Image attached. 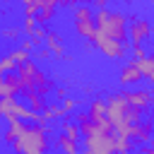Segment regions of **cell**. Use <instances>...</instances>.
Segmentation results:
<instances>
[{
    "mask_svg": "<svg viewBox=\"0 0 154 154\" xmlns=\"http://www.w3.org/2000/svg\"><path fill=\"white\" fill-rule=\"evenodd\" d=\"M51 128L48 125H38V123H29V120H10L7 130L2 132V142L12 144V149L17 154H43L48 152L51 144Z\"/></svg>",
    "mask_w": 154,
    "mask_h": 154,
    "instance_id": "cell-1",
    "label": "cell"
},
{
    "mask_svg": "<svg viewBox=\"0 0 154 154\" xmlns=\"http://www.w3.org/2000/svg\"><path fill=\"white\" fill-rule=\"evenodd\" d=\"M106 118L111 120V125L118 135L132 137V128L142 120V108L132 106L120 91H116L106 99Z\"/></svg>",
    "mask_w": 154,
    "mask_h": 154,
    "instance_id": "cell-2",
    "label": "cell"
},
{
    "mask_svg": "<svg viewBox=\"0 0 154 154\" xmlns=\"http://www.w3.org/2000/svg\"><path fill=\"white\" fill-rule=\"evenodd\" d=\"M17 72H19V77H22V82H24V91H22L24 99H29V96H34V94L46 96V94L53 91V82H51V77H48L34 60L22 63V65L17 67Z\"/></svg>",
    "mask_w": 154,
    "mask_h": 154,
    "instance_id": "cell-3",
    "label": "cell"
},
{
    "mask_svg": "<svg viewBox=\"0 0 154 154\" xmlns=\"http://www.w3.org/2000/svg\"><path fill=\"white\" fill-rule=\"evenodd\" d=\"M94 19H96V31H99V34L128 43V17H125L120 10L101 7V10L94 12Z\"/></svg>",
    "mask_w": 154,
    "mask_h": 154,
    "instance_id": "cell-4",
    "label": "cell"
},
{
    "mask_svg": "<svg viewBox=\"0 0 154 154\" xmlns=\"http://www.w3.org/2000/svg\"><path fill=\"white\" fill-rule=\"evenodd\" d=\"M84 152L87 154H116V130L91 128L84 135Z\"/></svg>",
    "mask_w": 154,
    "mask_h": 154,
    "instance_id": "cell-5",
    "label": "cell"
},
{
    "mask_svg": "<svg viewBox=\"0 0 154 154\" xmlns=\"http://www.w3.org/2000/svg\"><path fill=\"white\" fill-rule=\"evenodd\" d=\"M72 26H75V31H77L79 38H84V41L91 43L94 36H96L94 10H91L89 5H77V7H72Z\"/></svg>",
    "mask_w": 154,
    "mask_h": 154,
    "instance_id": "cell-6",
    "label": "cell"
},
{
    "mask_svg": "<svg viewBox=\"0 0 154 154\" xmlns=\"http://www.w3.org/2000/svg\"><path fill=\"white\" fill-rule=\"evenodd\" d=\"M0 118H5L7 123L10 120H29V123H38V113L31 111L29 106L19 103L17 96H0Z\"/></svg>",
    "mask_w": 154,
    "mask_h": 154,
    "instance_id": "cell-7",
    "label": "cell"
},
{
    "mask_svg": "<svg viewBox=\"0 0 154 154\" xmlns=\"http://www.w3.org/2000/svg\"><path fill=\"white\" fill-rule=\"evenodd\" d=\"M91 43L96 46V51H99L106 60H123V58L128 55V43L116 41V38H108V36H103V34H99V31H96V36H94Z\"/></svg>",
    "mask_w": 154,
    "mask_h": 154,
    "instance_id": "cell-8",
    "label": "cell"
},
{
    "mask_svg": "<svg viewBox=\"0 0 154 154\" xmlns=\"http://www.w3.org/2000/svg\"><path fill=\"white\" fill-rule=\"evenodd\" d=\"M152 36V24L142 17H128V41L130 46H142Z\"/></svg>",
    "mask_w": 154,
    "mask_h": 154,
    "instance_id": "cell-9",
    "label": "cell"
},
{
    "mask_svg": "<svg viewBox=\"0 0 154 154\" xmlns=\"http://www.w3.org/2000/svg\"><path fill=\"white\" fill-rule=\"evenodd\" d=\"M120 94H123L132 106H137V108H142V111H147V108L154 103L152 89H135V87H130V89H123Z\"/></svg>",
    "mask_w": 154,
    "mask_h": 154,
    "instance_id": "cell-10",
    "label": "cell"
},
{
    "mask_svg": "<svg viewBox=\"0 0 154 154\" xmlns=\"http://www.w3.org/2000/svg\"><path fill=\"white\" fill-rule=\"evenodd\" d=\"M118 82H120V87H125V89L137 87V82H142V72H140V67H137L135 60H128V63L120 67V72H118Z\"/></svg>",
    "mask_w": 154,
    "mask_h": 154,
    "instance_id": "cell-11",
    "label": "cell"
},
{
    "mask_svg": "<svg viewBox=\"0 0 154 154\" xmlns=\"http://www.w3.org/2000/svg\"><path fill=\"white\" fill-rule=\"evenodd\" d=\"M152 135H154V118H142L132 128V140H137V144H149Z\"/></svg>",
    "mask_w": 154,
    "mask_h": 154,
    "instance_id": "cell-12",
    "label": "cell"
},
{
    "mask_svg": "<svg viewBox=\"0 0 154 154\" xmlns=\"http://www.w3.org/2000/svg\"><path fill=\"white\" fill-rule=\"evenodd\" d=\"M43 46L51 48V53L55 58H65V46H63V36L55 31V29H48L46 38H43Z\"/></svg>",
    "mask_w": 154,
    "mask_h": 154,
    "instance_id": "cell-13",
    "label": "cell"
},
{
    "mask_svg": "<svg viewBox=\"0 0 154 154\" xmlns=\"http://www.w3.org/2000/svg\"><path fill=\"white\" fill-rule=\"evenodd\" d=\"M137 63V67H140V72H142V79H147L152 87H154V53H147L144 58H140V60H135Z\"/></svg>",
    "mask_w": 154,
    "mask_h": 154,
    "instance_id": "cell-14",
    "label": "cell"
},
{
    "mask_svg": "<svg viewBox=\"0 0 154 154\" xmlns=\"http://www.w3.org/2000/svg\"><path fill=\"white\" fill-rule=\"evenodd\" d=\"M2 79H5V84H7L10 96H19V94L24 91V82H22V77H19V72H17V70H12V72L2 75Z\"/></svg>",
    "mask_w": 154,
    "mask_h": 154,
    "instance_id": "cell-15",
    "label": "cell"
},
{
    "mask_svg": "<svg viewBox=\"0 0 154 154\" xmlns=\"http://www.w3.org/2000/svg\"><path fill=\"white\" fill-rule=\"evenodd\" d=\"M55 147L63 152V154H79V147H77V140L67 137L65 132H58L55 137Z\"/></svg>",
    "mask_w": 154,
    "mask_h": 154,
    "instance_id": "cell-16",
    "label": "cell"
},
{
    "mask_svg": "<svg viewBox=\"0 0 154 154\" xmlns=\"http://www.w3.org/2000/svg\"><path fill=\"white\" fill-rule=\"evenodd\" d=\"M135 144H137V140H132V137H128V135H118V132H116V154H132Z\"/></svg>",
    "mask_w": 154,
    "mask_h": 154,
    "instance_id": "cell-17",
    "label": "cell"
},
{
    "mask_svg": "<svg viewBox=\"0 0 154 154\" xmlns=\"http://www.w3.org/2000/svg\"><path fill=\"white\" fill-rule=\"evenodd\" d=\"M43 118L51 123V120H58V118H67V113H65L63 103H53V106H46V111H43Z\"/></svg>",
    "mask_w": 154,
    "mask_h": 154,
    "instance_id": "cell-18",
    "label": "cell"
},
{
    "mask_svg": "<svg viewBox=\"0 0 154 154\" xmlns=\"http://www.w3.org/2000/svg\"><path fill=\"white\" fill-rule=\"evenodd\" d=\"M60 132H65V135H67V137H72V140H79V137H82L79 125H77V123H72V120H65V123L60 125Z\"/></svg>",
    "mask_w": 154,
    "mask_h": 154,
    "instance_id": "cell-19",
    "label": "cell"
},
{
    "mask_svg": "<svg viewBox=\"0 0 154 154\" xmlns=\"http://www.w3.org/2000/svg\"><path fill=\"white\" fill-rule=\"evenodd\" d=\"M26 101H29V108H31V111H36V113H43V111H46V106H48V103H46V96H38V94L29 96Z\"/></svg>",
    "mask_w": 154,
    "mask_h": 154,
    "instance_id": "cell-20",
    "label": "cell"
},
{
    "mask_svg": "<svg viewBox=\"0 0 154 154\" xmlns=\"http://www.w3.org/2000/svg\"><path fill=\"white\" fill-rule=\"evenodd\" d=\"M12 70H17V60L7 53L5 58H0V77H2V75H7V72H12Z\"/></svg>",
    "mask_w": 154,
    "mask_h": 154,
    "instance_id": "cell-21",
    "label": "cell"
},
{
    "mask_svg": "<svg viewBox=\"0 0 154 154\" xmlns=\"http://www.w3.org/2000/svg\"><path fill=\"white\" fill-rule=\"evenodd\" d=\"M46 34H48V29H43V26H41V24H38V26H36V29H34V31H29V34H26V36H29V38H31V41H34V46H36V48H38V46H41V43H43V38H46Z\"/></svg>",
    "mask_w": 154,
    "mask_h": 154,
    "instance_id": "cell-22",
    "label": "cell"
},
{
    "mask_svg": "<svg viewBox=\"0 0 154 154\" xmlns=\"http://www.w3.org/2000/svg\"><path fill=\"white\" fill-rule=\"evenodd\" d=\"M53 14H55V10H38V12H36V22L43 26V24H48V22L53 19Z\"/></svg>",
    "mask_w": 154,
    "mask_h": 154,
    "instance_id": "cell-23",
    "label": "cell"
},
{
    "mask_svg": "<svg viewBox=\"0 0 154 154\" xmlns=\"http://www.w3.org/2000/svg\"><path fill=\"white\" fill-rule=\"evenodd\" d=\"M77 106H79V99H75V96H65V99H63V108H65V113H67V116H70Z\"/></svg>",
    "mask_w": 154,
    "mask_h": 154,
    "instance_id": "cell-24",
    "label": "cell"
},
{
    "mask_svg": "<svg viewBox=\"0 0 154 154\" xmlns=\"http://www.w3.org/2000/svg\"><path fill=\"white\" fill-rule=\"evenodd\" d=\"M34 5L38 10H55L58 7V0H34Z\"/></svg>",
    "mask_w": 154,
    "mask_h": 154,
    "instance_id": "cell-25",
    "label": "cell"
},
{
    "mask_svg": "<svg viewBox=\"0 0 154 154\" xmlns=\"http://www.w3.org/2000/svg\"><path fill=\"white\" fill-rule=\"evenodd\" d=\"M0 36H5V38H10V41H14V38H19V26H14V29H2V31H0Z\"/></svg>",
    "mask_w": 154,
    "mask_h": 154,
    "instance_id": "cell-26",
    "label": "cell"
},
{
    "mask_svg": "<svg viewBox=\"0 0 154 154\" xmlns=\"http://www.w3.org/2000/svg\"><path fill=\"white\" fill-rule=\"evenodd\" d=\"M130 48H132V60H140V58H144V55H147L144 46H130Z\"/></svg>",
    "mask_w": 154,
    "mask_h": 154,
    "instance_id": "cell-27",
    "label": "cell"
},
{
    "mask_svg": "<svg viewBox=\"0 0 154 154\" xmlns=\"http://www.w3.org/2000/svg\"><path fill=\"white\" fill-rule=\"evenodd\" d=\"M84 0H58V7H77V5H82Z\"/></svg>",
    "mask_w": 154,
    "mask_h": 154,
    "instance_id": "cell-28",
    "label": "cell"
},
{
    "mask_svg": "<svg viewBox=\"0 0 154 154\" xmlns=\"http://www.w3.org/2000/svg\"><path fill=\"white\" fill-rule=\"evenodd\" d=\"M36 58H38V60H51V58H53V53H51V48H46V46H43V48L36 53Z\"/></svg>",
    "mask_w": 154,
    "mask_h": 154,
    "instance_id": "cell-29",
    "label": "cell"
},
{
    "mask_svg": "<svg viewBox=\"0 0 154 154\" xmlns=\"http://www.w3.org/2000/svg\"><path fill=\"white\" fill-rule=\"evenodd\" d=\"M19 48H24V51H31V48H34V41H31V38H22Z\"/></svg>",
    "mask_w": 154,
    "mask_h": 154,
    "instance_id": "cell-30",
    "label": "cell"
},
{
    "mask_svg": "<svg viewBox=\"0 0 154 154\" xmlns=\"http://www.w3.org/2000/svg\"><path fill=\"white\" fill-rule=\"evenodd\" d=\"M55 96H58V99L63 101V99L67 96V89H65V87H58V89H55Z\"/></svg>",
    "mask_w": 154,
    "mask_h": 154,
    "instance_id": "cell-31",
    "label": "cell"
},
{
    "mask_svg": "<svg viewBox=\"0 0 154 154\" xmlns=\"http://www.w3.org/2000/svg\"><path fill=\"white\" fill-rule=\"evenodd\" d=\"M0 96H10V91H7V84H5V79L0 77Z\"/></svg>",
    "mask_w": 154,
    "mask_h": 154,
    "instance_id": "cell-32",
    "label": "cell"
},
{
    "mask_svg": "<svg viewBox=\"0 0 154 154\" xmlns=\"http://www.w3.org/2000/svg\"><path fill=\"white\" fill-rule=\"evenodd\" d=\"M144 149H147V154H154V142H149V144H147Z\"/></svg>",
    "mask_w": 154,
    "mask_h": 154,
    "instance_id": "cell-33",
    "label": "cell"
},
{
    "mask_svg": "<svg viewBox=\"0 0 154 154\" xmlns=\"http://www.w3.org/2000/svg\"><path fill=\"white\" fill-rule=\"evenodd\" d=\"M140 154H147V149H144V147H142V149H140Z\"/></svg>",
    "mask_w": 154,
    "mask_h": 154,
    "instance_id": "cell-34",
    "label": "cell"
},
{
    "mask_svg": "<svg viewBox=\"0 0 154 154\" xmlns=\"http://www.w3.org/2000/svg\"><path fill=\"white\" fill-rule=\"evenodd\" d=\"M149 53H154V43H152V48H149Z\"/></svg>",
    "mask_w": 154,
    "mask_h": 154,
    "instance_id": "cell-35",
    "label": "cell"
},
{
    "mask_svg": "<svg viewBox=\"0 0 154 154\" xmlns=\"http://www.w3.org/2000/svg\"><path fill=\"white\" fill-rule=\"evenodd\" d=\"M149 5H152V7H154V0H149Z\"/></svg>",
    "mask_w": 154,
    "mask_h": 154,
    "instance_id": "cell-36",
    "label": "cell"
},
{
    "mask_svg": "<svg viewBox=\"0 0 154 154\" xmlns=\"http://www.w3.org/2000/svg\"><path fill=\"white\" fill-rule=\"evenodd\" d=\"M43 154H51V152H43Z\"/></svg>",
    "mask_w": 154,
    "mask_h": 154,
    "instance_id": "cell-37",
    "label": "cell"
},
{
    "mask_svg": "<svg viewBox=\"0 0 154 154\" xmlns=\"http://www.w3.org/2000/svg\"><path fill=\"white\" fill-rule=\"evenodd\" d=\"M2 2H7V0H2Z\"/></svg>",
    "mask_w": 154,
    "mask_h": 154,
    "instance_id": "cell-38",
    "label": "cell"
},
{
    "mask_svg": "<svg viewBox=\"0 0 154 154\" xmlns=\"http://www.w3.org/2000/svg\"><path fill=\"white\" fill-rule=\"evenodd\" d=\"M14 154H17V152H14Z\"/></svg>",
    "mask_w": 154,
    "mask_h": 154,
    "instance_id": "cell-39",
    "label": "cell"
}]
</instances>
